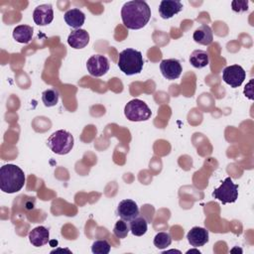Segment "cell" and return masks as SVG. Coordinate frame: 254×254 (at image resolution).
Masks as SVG:
<instances>
[{
	"mask_svg": "<svg viewBox=\"0 0 254 254\" xmlns=\"http://www.w3.org/2000/svg\"><path fill=\"white\" fill-rule=\"evenodd\" d=\"M231 6H232V10L234 12H244L248 10V1L245 0H235L231 2Z\"/></svg>",
	"mask_w": 254,
	"mask_h": 254,
	"instance_id": "25",
	"label": "cell"
},
{
	"mask_svg": "<svg viewBox=\"0 0 254 254\" xmlns=\"http://www.w3.org/2000/svg\"><path fill=\"white\" fill-rule=\"evenodd\" d=\"M172 243V236L168 232H159L154 237V245L158 249H165Z\"/></svg>",
	"mask_w": 254,
	"mask_h": 254,
	"instance_id": "22",
	"label": "cell"
},
{
	"mask_svg": "<svg viewBox=\"0 0 254 254\" xmlns=\"http://www.w3.org/2000/svg\"><path fill=\"white\" fill-rule=\"evenodd\" d=\"M192 39L195 43L203 46H208L213 41V34L211 28L208 25L199 26L192 35Z\"/></svg>",
	"mask_w": 254,
	"mask_h": 254,
	"instance_id": "17",
	"label": "cell"
},
{
	"mask_svg": "<svg viewBox=\"0 0 254 254\" xmlns=\"http://www.w3.org/2000/svg\"><path fill=\"white\" fill-rule=\"evenodd\" d=\"M246 77V72L241 65L232 64L226 66L222 71V79L232 88H236L242 84Z\"/></svg>",
	"mask_w": 254,
	"mask_h": 254,
	"instance_id": "7",
	"label": "cell"
},
{
	"mask_svg": "<svg viewBox=\"0 0 254 254\" xmlns=\"http://www.w3.org/2000/svg\"><path fill=\"white\" fill-rule=\"evenodd\" d=\"M151 18V9L147 2L134 0L126 2L121 9L124 26L131 30H139L147 25Z\"/></svg>",
	"mask_w": 254,
	"mask_h": 254,
	"instance_id": "1",
	"label": "cell"
},
{
	"mask_svg": "<svg viewBox=\"0 0 254 254\" xmlns=\"http://www.w3.org/2000/svg\"><path fill=\"white\" fill-rule=\"evenodd\" d=\"M25 174L18 166L7 164L0 169V189L3 192L14 193L25 185Z\"/></svg>",
	"mask_w": 254,
	"mask_h": 254,
	"instance_id": "2",
	"label": "cell"
},
{
	"mask_svg": "<svg viewBox=\"0 0 254 254\" xmlns=\"http://www.w3.org/2000/svg\"><path fill=\"white\" fill-rule=\"evenodd\" d=\"M124 114L129 121L140 122L148 120L152 115V111L143 100L136 98L125 105Z\"/></svg>",
	"mask_w": 254,
	"mask_h": 254,
	"instance_id": "5",
	"label": "cell"
},
{
	"mask_svg": "<svg viewBox=\"0 0 254 254\" xmlns=\"http://www.w3.org/2000/svg\"><path fill=\"white\" fill-rule=\"evenodd\" d=\"M129 228L133 235L142 236L147 232L148 222L143 216H137L131 221H129Z\"/></svg>",
	"mask_w": 254,
	"mask_h": 254,
	"instance_id": "20",
	"label": "cell"
},
{
	"mask_svg": "<svg viewBox=\"0 0 254 254\" xmlns=\"http://www.w3.org/2000/svg\"><path fill=\"white\" fill-rule=\"evenodd\" d=\"M50 232L45 226H37L29 233V241L35 247L44 246L49 242Z\"/></svg>",
	"mask_w": 254,
	"mask_h": 254,
	"instance_id": "15",
	"label": "cell"
},
{
	"mask_svg": "<svg viewBox=\"0 0 254 254\" xmlns=\"http://www.w3.org/2000/svg\"><path fill=\"white\" fill-rule=\"evenodd\" d=\"M183 10V4L178 0H163L159 5V14L163 19H170Z\"/></svg>",
	"mask_w": 254,
	"mask_h": 254,
	"instance_id": "13",
	"label": "cell"
},
{
	"mask_svg": "<svg viewBox=\"0 0 254 254\" xmlns=\"http://www.w3.org/2000/svg\"><path fill=\"white\" fill-rule=\"evenodd\" d=\"M86 68L90 75L95 77L102 76L109 70L108 59L102 55L91 56L87 60Z\"/></svg>",
	"mask_w": 254,
	"mask_h": 254,
	"instance_id": "8",
	"label": "cell"
},
{
	"mask_svg": "<svg viewBox=\"0 0 254 254\" xmlns=\"http://www.w3.org/2000/svg\"><path fill=\"white\" fill-rule=\"evenodd\" d=\"M212 196L221 201L222 204L235 202L238 197V185L234 184L230 177L226 178L221 185L214 189Z\"/></svg>",
	"mask_w": 254,
	"mask_h": 254,
	"instance_id": "6",
	"label": "cell"
},
{
	"mask_svg": "<svg viewBox=\"0 0 254 254\" xmlns=\"http://www.w3.org/2000/svg\"><path fill=\"white\" fill-rule=\"evenodd\" d=\"M130 231L129 225L127 224V222L123 219H120L118 221H116L114 227H113V234L117 237V238H125L128 233Z\"/></svg>",
	"mask_w": 254,
	"mask_h": 254,
	"instance_id": "23",
	"label": "cell"
},
{
	"mask_svg": "<svg viewBox=\"0 0 254 254\" xmlns=\"http://www.w3.org/2000/svg\"><path fill=\"white\" fill-rule=\"evenodd\" d=\"M60 98V93L55 88H49L42 93V101L46 107H53L57 105Z\"/></svg>",
	"mask_w": 254,
	"mask_h": 254,
	"instance_id": "21",
	"label": "cell"
},
{
	"mask_svg": "<svg viewBox=\"0 0 254 254\" xmlns=\"http://www.w3.org/2000/svg\"><path fill=\"white\" fill-rule=\"evenodd\" d=\"M54 19V10L51 4H42L35 8L33 20L39 26H47Z\"/></svg>",
	"mask_w": 254,
	"mask_h": 254,
	"instance_id": "11",
	"label": "cell"
},
{
	"mask_svg": "<svg viewBox=\"0 0 254 254\" xmlns=\"http://www.w3.org/2000/svg\"><path fill=\"white\" fill-rule=\"evenodd\" d=\"M160 70L165 78L169 80H174L180 77L183 68L180 61H178L177 59H168L161 62Z\"/></svg>",
	"mask_w": 254,
	"mask_h": 254,
	"instance_id": "9",
	"label": "cell"
},
{
	"mask_svg": "<svg viewBox=\"0 0 254 254\" xmlns=\"http://www.w3.org/2000/svg\"><path fill=\"white\" fill-rule=\"evenodd\" d=\"M89 43V34L83 29H77L71 31L67 37V44L75 49H83Z\"/></svg>",
	"mask_w": 254,
	"mask_h": 254,
	"instance_id": "14",
	"label": "cell"
},
{
	"mask_svg": "<svg viewBox=\"0 0 254 254\" xmlns=\"http://www.w3.org/2000/svg\"><path fill=\"white\" fill-rule=\"evenodd\" d=\"M117 64L120 70L126 75L140 73L144 64L143 56L137 50L125 49L119 54Z\"/></svg>",
	"mask_w": 254,
	"mask_h": 254,
	"instance_id": "3",
	"label": "cell"
},
{
	"mask_svg": "<svg viewBox=\"0 0 254 254\" xmlns=\"http://www.w3.org/2000/svg\"><path fill=\"white\" fill-rule=\"evenodd\" d=\"M64 19L69 27L77 30V29H80V27L84 24L85 15L81 10L73 8V9L67 10L64 13Z\"/></svg>",
	"mask_w": 254,
	"mask_h": 254,
	"instance_id": "16",
	"label": "cell"
},
{
	"mask_svg": "<svg viewBox=\"0 0 254 254\" xmlns=\"http://www.w3.org/2000/svg\"><path fill=\"white\" fill-rule=\"evenodd\" d=\"M189 252H190V253H191V252H196V253H198V254L200 253L198 250H189L187 253H189Z\"/></svg>",
	"mask_w": 254,
	"mask_h": 254,
	"instance_id": "26",
	"label": "cell"
},
{
	"mask_svg": "<svg viewBox=\"0 0 254 254\" xmlns=\"http://www.w3.org/2000/svg\"><path fill=\"white\" fill-rule=\"evenodd\" d=\"M74 144L72 135L65 130H58L54 132L47 140L48 147L58 155L68 154Z\"/></svg>",
	"mask_w": 254,
	"mask_h": 254,
	"instance_id": "4",
	"label": "cell"
},
{
	"mask_svg": "<svg viewBox=\"0 0 254 254\" xmlns=\"http://www.w3.org/2000/svg\"><path fill=\"white\" fill-rule=\"evenodd\" d=\"M190 63L195 68H202L209 64V56L205 51L194 50L190 56Z\"/></svg>",
	"mask_w": 254,
	"mask_h": 254,
	"instance_id": "19",
	"label": "cell"
},
{
	"mask_svg": "<svg viewBox=\"0 0 254 254\" xmlns=\"http://www.w3.org/2000/svg\"><path fill=\"white\" fill-rule=\"evenodd\" d=\"M91 251L94 254H108L110 252V244L104 239L95 240L92 243Z\"/></svg>",
	"mask_w": 254,
	"mask_h": 254,
	"instance_id": "24",
	"label": "cell"
},
{
	"mask_svg": "<svg viewBox=\"0 0 254 254\" xmlns=\"http://www.w3.org/2000/svg\"><path fill=\"white\" fill-rule=\"evenodd\" d=\"M187 239L189 243L195 248L203 246L209 240L208 231L203 227L194 226L188 232Z\"/></svg>",
	"mask_w": 254,
	"mask_h": 254,
	"instance_id": "12",
	"label": "cell"
},
{
	"mask_svg": "<svg viewBox=\"0 0 254 254\" xmlns=\"http://www.w3.org/2000/svg\"><path fill=\"white\" fill-rule=\"evenodd\" d=\"M116 212L121 219L129 222L139 215V207L134 200L123 199L119 202Z\"/></svg>",
	"mask_w": 254,
	"mask_h": 254,
	"instance_id": "10",
	"label": "cell"
},
{
	"mask_svg": "<svg viewBox=\"0 0 254 254\" xmlns=\"http://www.w3.org/2000/svg\"><path fill=\"white\" fill-rule=\"evenodd\" d=\"M33 27L29 25H19L13 30V38L21 44H28L33 37Z\"/></svg>",
	"mask_w": 254,
	"mask_h": 254,
	"instance_id": "18",
	"label": "cell"
}]
</instances>
